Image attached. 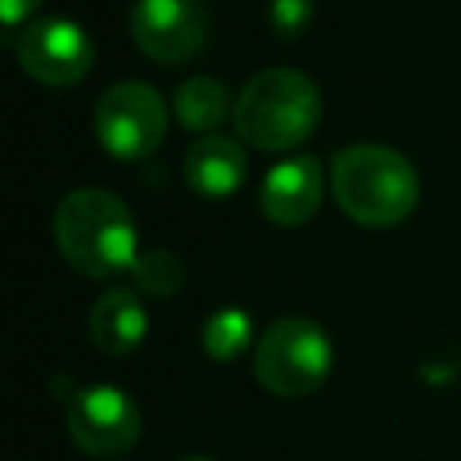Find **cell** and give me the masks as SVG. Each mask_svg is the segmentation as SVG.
Masks as SVG:
<instances>
[{"mask_svg":"<svg viewBox=\"0 0 461 461\" xmlns=\"http://www.w3.org/2000/svg\"><path fill=\"white\" fill-rule=\"evenodd\" d=\"M54 245L65 263L86 277H119L130 274L140 245L137 223L126 202L104 187H76L54 209Z\"/></svg>","mask_w":461,"mask_h":461,"instance_id":"1","label":"cell"},{"mask_svg":"<svg viewBox=\"0 0 461 461\" xmlns=\"http://www.w3.org/2000/svg\"><path fill=\"white\" fill-rule=\"evenodd\" d=\"M331 194L339 209L371 230L403 223L421 198L411 158L385 144H349L331 158Z\"/></svg>","mask_w":461,"mask_h":461,"instance_id":"2","label":"cell"},{"mask_svg":"<svg viewBox=\"0 0 461 461\" xmlns=\"http://www.w3.org/2000/svg\"><path fill=\"white\" fill-rule=\"evenodd\" d=\"M234 130L259 151H288L321 122V90L299 68H263L234 97Z\"/></svg>","mask_w":461,"mask_h":461,"instance_id":"3","label":"cell"},{"mask_svg":"<svg viewBox=\"0 0 461 461\" xmlns=\"http://www.w3.org/2000/svg\"><path fill=\"white\" fill-rule=\"evenodd\" d=\"M331 364H335V353H331L328 331L317 321L299 313L270 321L252 353V375L274 396L317 393L328 382Z\"/></svg>","mask_w":461,"mask_h":461,"instance_id":"4","label":"cell"},{"mask_svg":"<svg viewBox=\"0 0 461 461\" xmlns=\"http://www.w3.org/2000/svg\"><path fill=\"white\" fill-rule=\"evenodd\" d=\"M166 122H169L166 101L158 97L155 86L140 79L108 86L94 104V130L101 148L126 162L148 158L162 144Z\"/></svg>","mask_w":461,"mask_h":461,"instance_id":"5","label":"cell"},{"mask_svg":"<svg viewBox=\"0 0 461 461\" xmlns=\"http://www.w3.org/2000/svg\"><path fill=\"white\" fill-rule=\"evenodd\" d=\"M72 443L90 457H119L140 439V407L119 385H83L65 403Z\"/></svg>","mask_w":461,"mask_h":461,"instance_id":"6","label":"cell"},{"mask_svg":"<svg viewBox=\"0 0 461 461\" xmlns=\"http://www.w3.org/2000/svg\"><path fill=\"white\" fill-rule=\"evenodd\" d=\"M14 54L25 76L43 86H72L94 65V43L72 18H36L14 36Z\"/></svg>","mask_w":461,"mask_h":461,"instance_id":"7","label":"cell"},{"mask_svg":"<svg viewBox=\"0 0 461 461\" xmlns=\"http://www.w3.org/2000/svg\"><path fill=\"white\" fill-rule=\"evenodd\" d=\"M130 32L140 54L158 65H180L205 47L209 14L202 0H137Z\"/></svg>","mask_w":461,"mask_h":461,"instance_id":"8","label":"cell"},{"mask_svg":"<svg viewBox=\"0 0 461 461\" xmlns=\"http://www.w3.org/2000/svg\"><path fill=\"white\" fill-rule=\"evenodd\" d=\"M324 194V169L313 155H288L263 176L259 212L277 227H303Z\"/></svg>","mask_w":461,"mask_h":461,"instance_id":"9","label":"cell"},{"mask_svg":"<svg viewBox=\"0 0 461 461\" xmlns=\"http://www.w3.org/2000/svg\"><path fill=\"white\" fill-rule=\"evenodd\" d=\"M86 335L104 357H130L148 339V306L137 288H108L86 313Z\"/></svg>","mask_w":461,"mask_h":461,"instance_id":"10","label":"cell"},{"mask_svg":"<svg viewBox=\"0 0 461 461\" xmlns=\"http://www.w3.org/2000/svg\"><path fill=\"white\" fill-rule=\"evenodd\" d=\"M249 158L238 140L220 133H202L184 155V180L202 198H227L245 184Z\"/></svg>","mask_w":461,"mask_h":461,"instance_id":"11","label":"cell"},{"mask_svg":"<svg viewBox=\"0 0 461 461\" xmlns=\"http://www.w3.org/2000/svg\"><path fill=\"white\" fill-rule=\"evenodd\" d=\"M173 112H176L180 126L191 130V133H212V130H220L227 122V115H234L223 83L212 79V76L184 79L176 86V94H173Z\"/></svg>","mask_w":461,"mask_h":461,"instance_id":"12","label":"cell"},{"mask_svg":"<svg viewBox=\"0 0 461 461\" xmlns=\"http://www.w3.org/2000/svg\"><path fill=\"white\" fill-rule=\"evenodd\" d=\"M252 317L241 306H220L202 324V349L212 360H238L252 346Z\"/></svg>","mask_w":461,"mask_h":461,"instance_id":"13","label":"cell"},{"mask_svg":"<svg viewBox=\"0 0 461 461\" xmlns=\"http://www.w3.org/2000/svg\"><path fill=\"white\" fill-rule=\"evenodd\" d=\"M130 277L144 295H176L184 288V263L169 249H140Z\"/></svg>","mask_w":461,"mask_h":461,"instance_id":"14","label":"cell"},{"mask_svg":"<svg viewBox=\"0 0 461 461\" xmlns=\"http://www.w3.org/2000/svg\"><path fill=\"white\" fill-rule=\"evenodd\" d=\"M313 0H270V25L277 36H295L310 25Z\"/></svg>","mask_w":461,"mask_h":461,"instance_id":"15","label":"cell"},{"mask_svg":"<svg viewBox=\"0 0 461 461\" xmlns=\"http://www.w3.org/2000/svg\"><path fill=\"white\" fill-rule=\"evenodd\" d=\"M40 4H43V0H0V22H4L7 29H14V25L29 22V14H36Z\"/></svg>","mask_w":461,"mask_h":461,"instance_id":"16","label":"cell"},{"mask_svg":"<svg viewBox=\"0 0 461 461\" xmlns=\"http://www.w3.org/2000/svg\"><path fill=\"white\" fill-rule=\"evenodd\" d=\"M176 461H216V457H209V454H184V457H176Z\"/></svg>","mask_w":461,"mask_h":461,"instance_id":"17","label":"cell"}]
</instances>
